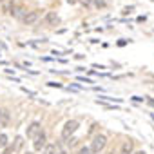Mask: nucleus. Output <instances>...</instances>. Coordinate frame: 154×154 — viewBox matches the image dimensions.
<instances>
[{"mask_svg": "<svg viewBox=\"0 0 154 154\" xmlns=\"http://www.w3.org/2000/svg\"><path fill=\"white\" fill-rule=\"evenodd\" d=\"M105 145H107V136H105V134H96V136L93 138L89 149L93 150V154H100V152L105 149Z\"/></svg>", "mask_w": 154, "mask_h": 154, "instance_id": "f257e3e1", "label": "nucleus"}, {"mask_svg": "<svg viewBox=\"0 0 154 154\" xmlns=\"http://www.w3.org/2000/svg\"><path fill=\"white\" fill-rule=\"evenodd\" d=\"M78 127H80V123L76 122V120H69V122H65V125H63V129H62V138H63V140H69L71 134H74Z\"/></svg>", "mask_w": 154, "mask_h": 154, "instance_id": "f03ea898", "label": "nucleus"}, {"mask_svg": "<svg viewBox=\"0 0 154 154\" xmlns=\"http://www.w3.org/2000/svg\"><path fill=\"white\" fill-rule=\"evenodd\" d=\"M45 145H47V138H45V132H38L35 138H33V149L35 150H42V149H45Z\"/></svg>", "mask_w": 154, "mask_h": 154, "instance_id": "7ed1b4c3", "label": "nucleus"}, {"mask_svg": "<svg viewBox=\"0 0 154 154\" xmlns=\"http://www.w3.org/2000/svg\"><path fill=\"white\" fill-rule=\"evenodd\" d=\"M38 18H40V11H38V9H36V11H27L26 17L22 18V22H24L26 26H33L35 22H38Z\"/></svg>", "mask_w": 154, "mask_h": 154, "instance_id": "20e7f679", "label": "nucleus"}, {"mask_svg": "<svg viewBox=\"0 0 154 154\" xmlns=\"http://www.w3.org/2000/svg\"><path fill=\"white\" fill-rule=\"evenodd\" d=\"M38 132H40V123H38V122H33V123L27 127V131H26L27 138H35Z\"/></svg>", "mask_w": 154, "mask_h": 154, "instance_id": "39448f33", "label": "nucleus"}, {"mask_svg": "<svg viewBox=\"0 0 154 154\" xmlns=\"http://www.w3.org/2000/svg\"><path fill=\"white\" fill-rule=\"evenodd\" d=\"M58 22H60V17H58L56 13L49 11V13L45 15V24H47V26H56Z\"/></svg>", "mask_w": 154, "mask_h": 154, "instance_id": "423d86ee", "label": "nucleus"}, {"mask_svg": "<svg viewBox=\"0 0 154 154\" xmlns=\"http://www.w3.org/2000/svg\"><path fill=\"white\" fill-rule=\"evenodd\" d=\"M26 13H27V11H26L24 8H15V6L11 8V15H13V17H18L20 20H22V18L26 17Z\"/></svg>", "mask_w": 154, "mask_h": 154, "instance_id": "0eeeda50", "label": "nucleus"}, {"mask_svg": "<svg viewBox=\"0 0 154 154\" xmlns=\"http://www.w3.org/2000/svg\"><path fill=\"white\" fill-rule=\"evenodd\" d=\"M122 154H131V150H132V141H125L123 143V147H122Z\"/></svg>", "mask_w": 154, "mask_h": 154, "instance_id": "6e6552de", "label": "nucleus"}, {"mask_svg": "<svg viewBox=\"0 0 154 154\" xmlns=\"http://www.w3.org/2000/svg\"><path fill=\"white\" fill-rule=\"evenodd\" d=\"M6 147H8V136L0 134V149H6Z\"/></svg>", "mask_w": 154, "mask_h": 154, "instance_id": "1a4fd4ad", "label": "nucleus"}, {"mask_svg": "<svg viewBox=\"0 0 154 154\" xmlns=\"http://www.w3.org/2000/svg\"><path fill=\"white\" fill-rule=\"evenodd\" d=\"M44 154H54V145H45V152Z\"/></svg>", "mask_w": 154, "mask_h": 154, "instance_id": "9d476101", "label": "nucleus"}, {"mask_svg": "<svg viewBox=\"0 0 154 154\" xmlns=\"http://www.w3.org/2000/svg\"><path fill=\"white\" fill-rule=\"evenodd\" d=\"M78 154H93V150H91V149H89V147H82V149H80V152H78Z\"/></svg>", "mask_w": 154, "mask_h": 154, "instance_id": "9b49d317", "label": "nucleus"}, {"mask_svg": "<svg viewBox=\"0 0 154 154\" xmlns=\"http://www.w3.org/2000/svg\"><path fill=\"white\" fill-rule=\"evenodd\" d=\"M13 152H15V149H13L11 145H8V147L4 149V152H2V154H13Z\"/></svg>", "mask_w": 154, "mask_h": 154, "instance_id": "f8f14e48", "label": "nucleus"}, {"mask_svg": "<svg viewBox=\"0 0 154 154\" xmlns=\"http://www.w3.org/2000/svg\"><path fill=\"white\" fill-rule=\"evenodd\" d=\"M80 2H82L84 6H91V0H80Z\"/></svg>", "mask_w": 154, "mask_h": 154, "instance_id": "ddd939ff", "label": "nucleus"}, {"mask_svg": "<svg viewBox=\"0 0 154 154\" xmlns=\"http://www.w3.org/2000/svg\"><path fill=\"white\" fill-rule=\"evenodd\" d=\"M96 6H102V8H103V6H105V2H103V0H96Z\"/></svg>", "mask_w": 154, "mask_h": 154, "instance_id": "4468645a", "label": "nucleus"}, {"mask_svg": "<svg viewBox=\"0 0 154 154\" xmlns=\"http://www.w3.org/2000/svg\"><path fill=\"white\" fill-rule=\"evenodd\" d=\"M132 100H136V102H143V98H141V96H132Z\"/></svg>", "mask_w": 154, "mask_h": 154, "instance_id": "2eb2a0df", "label": "nucleus"}, {"mask_svg": "<svg viewBox=\"0 0 154 154\" xmlns=\"http://www.w3.org/2000/svg\"><path fill=\"white\" fill-rule=\"evenodd\" d=\"M134 154H147L145 150H138V152H134Z\"/></svg>", "mask_w": 154, "mask_h": 154, "instance_id": "dca6fc26", "label": "nucleus"}, {"mask_svg": "<svg viewBox=\"0 0 154 154\" xmlns=\"http://www.w3.org/2000/svg\"><path fill=\"white\" fill-rule=\"evenodd\" d=\"M149 103H150V105L154 107V100H150V98H149Z\"/></svg>", "mask_w": 154, "mask_h": 154, "instance_id": "f3484780", "label": "nucleus"}, {"mask_svg": "<svg viewBox=\"0 0 154 154\" xmlns=\"http://www.w3.org/2000/svg\"><path fill=\"white\" fill-rule=\"evenodd\" d=\"M107 154H116V152H114V150H109V152H107Z\"/></svg>", "mask_w": 154, "mask_h": 154, "instance_id": "a211bd4d", "label": "nucleus"}, {"mask_svg": "<svg viewBox=\"0 0 154 154\" xmlns=\"http://www.w3.org/2000/svg\"><path fill=\"white\" fill-rule=\"evenodd\" d=\"M26 154H33V152H26Z\"/></svg>", "mask_w": 154, "mask_h": 154, "instance_id": "6ab92c4d", "label": "nucleus"}, {"mask_svg": "<svg viewBox=\"0 0 154 154\" xmlns=\"http://www.w3.org/2000/svg\"><path fill=\"white\" fill-rule=\"evenodd\" d=\"M58 154H65V152H58Z\"/></svg>", "mask_w": 154, "mask_h": 154, "instance_id": "aec40b11", "label": "nucleus"}, {"mask_svg": "<svg viewBox=\"0 0 154 154\" xmlns=\"http://www.w3.org/2000/svg\"><path fill=\"white\" fill-rule=\"evenodd\" d=\"M0 4H2V0H0Z\"/></svg>", "mask_w": 154, "mask_h": 154, "instance_id": "412c9836", "label": "nucleus"}, {"mask_svg": "<svg viewBox=\"0 0 154 154\" xmlns=\"http://www.w3.org/2000/svg\"><path fill=\"white\" fill-rule=\"evenodd\" d=\"M0 127H2V125H0Z\"/></svg>", "mask_w": 154, "mask_h": 154, "instance_id": "4be33fe9", "label": "nucleus"}]
</instances>
